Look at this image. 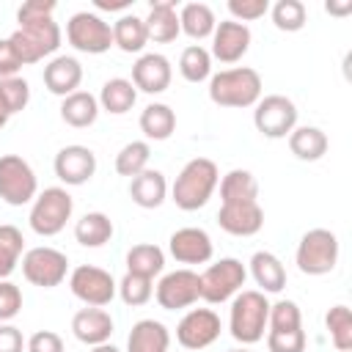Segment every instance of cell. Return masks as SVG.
<instances>
[{"label": "cell", "mask_w": 352, "mask_h": 352, "mask_svg": "<svg viewBox=\"0 0 352 352\" xmlns=\"http://www.w3.org/2000/svg\"><path fill=\"white\" fill-rule=\"evenodd\" d=\"M217 182H220L217 165L206 157H195L179 170L176 182L170 187V201L184 212H195V209L206 206Z\"/></svg>", "instance_id": "obj_1"}, {"label": "cell", "mask_w": 352, "mask_h": 352, "mask_svg": "<svg viewBox=\"0 0 352 352\" xmlns=\"http://www.w3.org/2000/svg\"><path fill=\"white\" fill-rule=\"evenodd\" d=\"M209 99L220 107H253L261 99V74L250 66L223 69L209 77Z\"/></svg>", "instance_id": "obj_2"}, {"label": "cell", "mask_w": 352, "mask_h": 352, "mask_svg": "<svg viewBox=\"0 0 352 352\" xmlns=\"http://www.w3.org/2000/svg\"><path fill=\"white\" fill-rule=\"evenodd\" d=\"M267 316H270V300L267 294L248 289V292H236L231 300V316H228V330L231 336L250 346L256 341L264 338L267 330Z\"/></svg>", "instance_id": "obj_3"}, {"label": "cell", "mask_w": 352, "mask_h": 352, "mask_svg": "<svg viewBox=\"0 0 352 352\" xmlns=\"http://www.w3.org/2000/svg\"><path fill=\"white\" fill-rule=\"evenodd\" d=\"M8 41H11L16 58L22 60V66L38 63L60 47V28L52 16L38 19V22H25L8 36Z\"/></svg>", "instance_id": "obj_4"}, {"label": "cell", "mask_w": 352, "mask_h": 352, "mask_svg": "<svg viewBox=\"0 0 352 352\" xmlns=\"http://www.w3.org/2000/svg\"><path fill=\"white\" fill-rule=\"evenodd\" d=\"M297 270L302 275H327L338 264V236L327 228H311L302 234L297 253Z\"/></svg>", "instance_id": "obj_5"}, {"label": "cell", "mask_w": 352, "mask_h": 352, "mask_svg": "<svg viewBox=\"0 0 352 352\" xmlns=\"http://www.w3.org/2000/svg\"><path fill=\"white\" fill-rule=\"evenodd\" d=\"M72 209H74V201L63 187H47L44 192H38L33 198L30 217H28L30 228L38 236H55L66 228V223L72 217Z\"/></svg>", "instance_id": "obj_6"}, {"label": "cell", "mask_w": 352, "mask_h": 352, "mask_svg": "<svg viewBox=\"0 0 352 352\" xmlns=\"http://www.w3.org/2000/svg\"><path fill=\"white\" fill-rule=\"evenodd\" d=\"M198 278H201V300H206L212 305H220V302L231 300L236 292H242L248 270L239 258L228 256V258H220V261L209 264Z\"/></svg>", "instance_id": "obj_7"}, {"label": "cell", "mask_w": 352, "mask_h": 352, "mask_svg": "<svg viewBox=\"0 0 352 352\" xmlns=\"http://www.w3.org/2000/svg\"><path fill=\"white\" fill-rule=\"evenodd\" d=\"M66 41L77 52L102 55V52H107L113 47V25L104 22L99 14L77 11L66 22Z\"/></svg>", "instance_id": "obj_8"}, {"label": "cell", "mask_w": 352, "mask_h": 352, "mask_svg": "<svg viewBox=\"0 0 352 352\" xmlns=\"http://www.w3.org/2000/svg\"><path fill=\"white\" fill-rule=\"evenodd\" d=\"M38 195V182L28 160L19 154L0 157V198L8 206H25Z\"/></svg>", "instance_id": "obj_9"}, {"label": "cell", "mask_w": 352, "mask_h": 352, "mask_svg": "<svg viewBox=\"0 0 352 352\" xmlns=\"http://www.w3.org/2000/svg\"><path fill=\"white\" fill-rule=\"evenodd\" d=\"M253 124L256 129L270 138V140H278V138H289V132L297 126V107L289 96L283 94H270V96H261L256 104H253Z\"/></svg>", "instance_id": "obj_10"}, {"label": "cell", "mask_w": 352, "mask_h": 352, "mask_svg": "<svg viewBox=\"0 0 352 352\" xmlns=\"http://www.w3.org/2000/svg\"><path fill=\"white\" fill-rule=\"evenodd\" d=\"M66 270H69V258L66 253L55 250V248H30L22 256V275L28 283L41 286V289H55L66 280Z\"/></svg>", "instance_id": "obj_11"}, {"label": "cell", "mask_w": 352, "mask_h": 352, "mask_svg": "<svg viewBox=\"0 0 352 352\" xmlns=\"http://www.w3.org/2000/svg\"><path fill=\"white\" fill-rule=\"evenodd\" d=\"M69 289L77 300H82L85 305H94V308H104L113 302L116 292H118V283L113 280V275L102 267H94V264H80L72 270L69 275Z\"/></svg>", "instance_id": "obj_12"}, {"label": "cell", "mask_w": 352, "mask_h": 352, "mask_svg": "<svg viewBox=\"0 0 352 352\" xmlns=\"http://www.w3.org/2000/svg\"><path fill=\"white\" fill-rule=\"evenodd\" d=\"M154 297H157L160 308H165V311L190 308L201 300V278H198V272H192L187 267L165 272L154 289Z\"/></svg>", "instance_id": "obj_13"}, {"label": "cell", "mask_w": 352, "mask_h": 352, "mask_svg": "<svg viewBox=\"0 0 352 352\" xmlns=\"http://www.w3.org/2000/svg\"><path fill=\"white\" fill-rule=\"evenodd\" d=\"M217 336H220V316L212 308H190L176 324V341L190 352L206 349L209 344L217 341Z\"/></svg>", "instance_id": "obj_14"}, {"label": "cell", "mask_w": 352, "mask_h": 352, "mask_svg": "<svg viewBox=\"0 0 352 352\" xmlns=\"http://www.w3.org/2000/svg\"><path fill=\"white\" fill-rule=\"evenodd\" d=\"M55 176L69 184V187H80L85 184L94 173H96V154L88 148V146H80V143H72V146H63L58 154H55Z\"/></svg>", "instance_id": "obj_15"}, {"label": "cell", "mask_w": 352, "mask_h": 352, "mask_svg": "<svg viewBox=\"0 0 352 352\" xmlns=\"http://www.w3.org/2000/svg\"><path fill=\"white\" fill-rule=\"evenodd\" d=\"M250 50V28L234 19H223L214 25L212 33V58L220 63H236Z\"/></svg>", "instance_id": "obj_16"}, {"label": "cell", "mask_w": 352, "mask_h": 352, "mask_svg": "<svg viewBox=\"0 0 352 352\" xmlns=\"http://www.w3.org/2000/svg\"><path fill=\"white\" fill-rule=\"evenodd\" d=\"M217 226L231 236H253L264 226V209L258 201L245 204H220L217 209Z\"/></svg>", "instance_id": "obj_17"}, {"label": "cell", "mask_w": 352, "mask_h": 352, "mask_svg": "<svg viewBox=\"0 0 352 352\" xmlns=\"http://www.w3.org/2000/svg\"><path fill=\"white\" fill-rule=\"evenodd\" d=\"M168 250L179 264H206L214 253L212 236L204 228H195V226L173 231L170 239H168Z\"/></svg>", "instance_id": "obj_18"}, {"label": "cell", "mask_w": 352, "mask_h": 352, "mask_svg": "<svg viewBox=\"0 0 352 352\" xmlns=\"http://www.w3.org/2000/svg\"><path fill=\"white\" fill-rule=\"evenodd\" d=\"M173 69L170 60L160 52H146L132 66V85L143 94H162L170 85Z\"/></svg>", "instance_id": "obj_19"}, {"label": "cell", "mask_w": 352, "mask_h": 352, "mask_svg": "<svg viewBox=\"0 0 352 352\" xmlns=\"http://www.w3.org/2000/svg\"><path fill=\"white\" fill-rule=\"evenodd\" d=\"M113 316L104 311V308H94V305H85L74 314L72 319V333L77 341L88 344V346H96V344H107L110 336H113Z\"/></svg>", "instance_id": "obj_20"}, {"label": "cell", "mask_w": 352, "mask_h": 352, "mask_svg": "<svg viewBox=\"0 0 352 352\" xmlns=\"http://www.w3.org/2000/svg\"><path fill=\"white\" fill-rule=\"evenodd\" d=\"M44 85L50 94L55 96H69L80 88L82 82V66L77 58L72 55H55L47 66H44Z\"/></svg>", "instance_id": "obj_21"}, {"label": "cell", "mask_w": 352, "mask_h": 352, "mask_svg": "<svg viewBox=\"0 0 352 352\" xmlns=\"http://www.w3.org/2000/svg\"><path fill=\"white\" fill-rule=\"evenodd\" d=\"M143 25H146L148 41H157V44L176 41L179 33H182V28H179V14H176V3H173V0L151 3L148 16L143 19Z\"/></svg>", "instance_id": "obj_22"}, {"label": "cell", "mask_w": 352, "mask_h": 352, "mask_svg": "<svg viewBox=\"0 0 352 352\" xmlns=\"http://www.w3.org/2000/svg\"><path fill=\"white\" fill-rule=\"evenodd\" d=\"M165 195H168V182H165L162 170L146 168L143 173L129 179V198L140 209H157L165 201Z\"/></svg>", "instance_id": "obj_23"}, {"label": "cell", "mask_w": 352, "mask_h": 352, "mask_svg": "<svg viewBox=\"0 0 352 352\" xmlns=\"http://www.w3.org/2000/svg\"><path fill=\"white\" fill-rule=\"evenodd\" d=\"M170 333L157 319H140L132 324L126 338V352H168Z\"/></svg>", "instance_id": "obj_24"}, {"label": "cell", "mask_w": 352, "mask_h": 352, "mask_svg": "<svg viewBox=\"0 0 352 352\" xmlns=\"http://www.w3.org/2000/svg\"><path fill=\"white\" fill-rule=\"evenodd\" d=\"M250 275L256 286H261V294H278L286 286V270L280 258L270 250H258L250 258Z\"/></svg>", "instance_id": "obj_25"}, {"label": "cell", "mask_w": 352, "mask_h": 352, "mask_svg": "<svg viewBox=\"0 0 352 352\" xmlns=\"http://www.w3.org/2000/svg\"><path fill=\"white\" fill-rule=\"evenodd\" d=\"M96 116H99V99L88 91H74V94L63 96V102H60V118L74 129L91 126L96 121Z\"/></svg>", "instance_id": "obj_26"}, {"label": "cell", "mask_w": 352, "mask_h": 352, "mask_svg": "<svg viewBox=\"0 0 352 352\" xmlns=\"http://www.w3.org/2000/svg\"><path fill=\"white\" fill-rule=\"evenodd\" d=\"M289 148L302 162H316L327 151V135L319 126H294L289 132Z\"/></svg>", "instance_id": "obj_27"}, {"label": "cell", "mask_w": 352, "mask_h": 352, "mask_svg": "<svg viewBox=\"0 0 352 352\" xmlns=\"http://www.w3.org/2000/svg\"><path fill=\"white\" fill-rule=\"evenodd\" d=\"M220 198L223 204H245V201H258V182L250 170L234 168L228 170L220 182Z\"/></svg>", "instance_id": "obj_28"}, {"label": "cell", "mask_w": 352, "mask_h": 352, "mask_svg": "<svg viewBox=\"0 0 352 352\" xmlns=\"http://www.w3.org/2000/svg\"><path fill=\"white\" fill-rule=\"evenodd\" d=\"M113 220L104 212H88L74 223V239L82 248H102L113 239Z\"/></svg>", "instance_id": "obj_29"}, {"label": "cell", "mask_w": 352, "mask_h": 352, "mask_svg": "<svg viewBox=\"0 0 352 352\" xmlns=\"http://www.w3.org/2000/svg\"><path fill=\"white\" fill-rule=\"evenodd\" d=\"M138 99V88L132 85V80H124V77H113L102 85L99 91V107L113 113V116H124L132 110Z\"/></svg>", "instance_id": "obj_30"}, {"label": "cell", "mask_w": 352, "mask_h": 352, "mask_svg": "<svg viewBox=\"0 0 352 352\" xmlns=\"http://www.w3.org/2000/svg\"><path fill=\"white\" fill-rule=\"evenodd\" d=\"M214 25H217L214 11L206 3H187L179 11V28H182V33H187L195 41L209 38L214 33Z\"/></svg>", "instance_id": "obj_31"}, {"label": "cell", "mask_w": 352, "mask_h": 352, "mask_svg": "<svg viewBox=\"0 0 352 352\" xmlns=\"http://www.w3.org/2000/svg\"><path fill=\"white\" fill-rule=\"evenodd\" d=\"M176 129V113L162 104V102H151L143 107L140 113V132L148 140H168Z\"/></svg>", "instance_id": "obj_32"}, {"label": "cell", "mask_w": 352, "mask_h": 352, "mask_svg": "<svg viewBox=\"0 0 352 352\" xmlns=\"http://www.w3.org/2000/svg\"><path fill=\"white\" fill-rule=\"evenodd\" d=\"M113 44L121 50V52H140L146 44H148V33H146V25L140 16L135 14H124L116 19L113 25Z\"/></svg>", "instance_id": "obj_33"}, {"label": "cell", "mask_w": 352, "mask_h": 352, "mask_svg": "<svg viewBox=\"0 0 352 352\" xmlns=\"http://www.w3.org/2000/svg\"><path fill=\"white\" fill-rule=\"evenodd\" d=\"M165 270V253L162 248L151 245V242H143V245H135L126 250V272L132 275H143V278H151L160 275Z\"/></svg>", "instance_id": "obj_34"}, {"label": "cell", "mask_w": 352, "mask_h": 352, "mask_svg": "<svg viewBox=\"0 0 352 352\" xmlns=\"http://www.w3.org/2000/svg\"><path fill=\"white\" fill-rule=\"evenodd\" d=\"M25 250V236L16 226L6 223L0 226V280H8V275L16 270Z\"/></svg>", "instance_id": "obj_35"}, {"label": "cell", "mask_w": 352, "mask_h": 352, "mask_svg": "<svg viewBox=\"0 0 352 352\" xmlns=\"http://www.w3.org/2000/svg\"><path fill=\"white\" fill-rule=\"evenodd\" d=\"M148 157H151V146L146 140H132L116 154V173L135 179L148 168Z\"/></svg>", "instance_id": "obj_36"}, {"label": "cell", "mask_w": 352, "mask_h": 352, "mask_svg": "<svg viewBox=\"0 0 352 352\" xmlns=\"http://www.w3.org/2000/svg\"><path fill=\"white\" fill-rule=\"evenodd\" d=\"M179 72L187 82H204L212 74V55L201 44H190L179 58Z\"/></svg>", "instance_id": "obj_37"}, {"label": "cell", "mask_w": 352, "mask_h": 352, "mask_svg": "<svg viewBox=\"0 0 352 352\" xmlns=\"http://www.w3.org/2000/svg\"><path fill=\"white\" fill-rule=\"evenodd\" d=\"M330 341L338 352H352V311L346 305H333L324 316Z\"/></svg>", "instance_id": "obj_38"}, {"label": "cell", "mask_w": 352, "mask_h": 352, "mask_svg": "<svg viewBox=\"0 0 352 352\" xmlns=\"http://www.w3.org/2000/svg\"><path fill=\"white\" fill-rule=\"evenodd\" d=\"M270 14H272L275 28L283 30V33H297V30H302V28H305V16H308V11H305V6H302L300 0H278V3L270 8Z\"/></svg>", "instance_id": "obj_39"}, {"label": "cell", "mask_w": 352, "mask_h": 352, "mask_svg": "<svg viewBox=\"0 0 352 352\" xmlns=\"http://www.w3.org/2000/svg\"><path fill=\"white\" fill-rule=\"evenodd\" d=\"M30 102V85L28 80L22 77H8V80H0V110L11 118L14 113L25 110Z\"/></svg>", "instance_id": "obj_40"}, {"label": "cell", "mask_w": 352, "mask_h": 352, "mask_svg": "<svg viewBox=\"0 0 352 352\" xmlns=\"http://www.w3.org/2000/svg\"><path fill=\"white\" fill-rule=\"evenodd\" d=\"M118 294H121L124 305L138 308V305H146V302L151 300V294H154V283H151V278L126 272V275L118 280Z\"/></svg>", "instance_id": "obj_41"}, {"label": "cell", "mask_w": 352, "mask_h": 352, "mask_svg": "<svg viewBox=\"0 0 352 352\" xmlns=\"http://www.w3.org/2000/svg\"><path fill=\"white\" fill-rule=\"evenodd\" d=\"M267 327L270 330H294L302 327V316H300V305L294 300H278L270 305V316H267Z\"/></svg>", "instance_id": "obj_42"}, {"label": "cell", "mask_w": 352, "mask_h": 352, "mask_svg": "<svg viewBox=\"0 0 352 352\" xmlns=\"http://www.w3.org/2000/svg\"><path fill=\"white\" fill-rule=\"evenodd\" d=\"M267 349L270 352H302L305 349L302 327H294V330H267Z\"/></svg>", "instance_id": "obj_43"}, {"label": "cell", "mask_w": 352, "mask_h": 352, "mask_svg": "<svg viewBox=\"0 0 352 352\" xmlns=\"http://www.w3.org/2000/svg\"><path fill=\"white\" fill-rule=\"evenodd\" d=\"M22 311V292L11 280H0V324L11 322Z\"/></svg>", "instance_id": "obj_44"}, {"label": "cell", "mask_w": 352, "mask_h": 352, "mask_svg": "<svg viewBox=\"0 0 352 352\" xmlns=\"http://www.w3.org/2000/svg\"><path fill=\"white\" fill-rule=\"evenodd\" d=\"M228 11L234 16V22H253V19H261L267 11H270V3L267 0H228Z\"/></svg>", "instance_id": "obj_45"}, {"label": "cell", "mask_w": 352, "mask_h": 352, "mask_svg": "<svg viewBox=\"0 0 352 352\" xmlns=\"http://www.w3.org/2000/svg\"><path fill=\"white\" fill-rule=\"evenodd\" d=\"M55 11V0H28L19 6L16 11V22L25 25V22H38V19H50Z\"/></svg>", "instance_id": "obj_46"}, {"label": "cell", "mask_w": 352, "mask_h": 352, "mask_svg": "<svg viewBox=\"0 0 352 352\" xmlns=\"http://www.w3.org/2000/svg\"><path fill=\"white\" fill-rule=\"evenodd\" d=\"M28 352H66L63 349V338L55 333V330H38L28 338L25 344Z\"/></svg>", "instance_id": "obj_47"}, {"label": "cell", "mask_w": 352, "mask_h": 352, "mask_svg": "<svg viewBox=\"0 0 352 352\" xmlns=\"http://www.w3.org/2000/svg\"><path fill=\"white\" fill-rule=\"evenodd\" d=\"M19 69H22V60L16 58L11 41H8V38H0V80L16 77Z\"/></svg>", "instance_id": "obj_48"}, {"label": "cell", "mask_w": 352, "mask_h": 352, "mask_svg": "<svg viewBox=\"0 0 352 352\" xmlns=\"http://www.w3.org/2000/svg\"><path fill=\"white\" fill-rule=\"evenodd\" d=\"M25 349V338L22 330L14 324H0V352H22Z\"/></svg>", "instance_id": "obj_49"}, {"label": "cell", "mask_w": 352, "mask_h": 352, "mask_svg": "<svg viewBox=\"0 0 352 352\" xmlns=\"http://www.w3.org/2000/svg\"><path fill=\"white\" fill-rule=\"evenodd\" d=\"M126 6L129 0H96V8H104V11H121Z\"/></svg>", "instance_id": "obj_50"}, {"label": "cell", "mask_w": 352, "mask_h": 352, "mask_svg": "<svg viewBox=\"0 0 352 352\" xmlns=\"http://www.w3.org/2000/svg\"><path fill=\"white\" fill-rule=\"evenodd\" d=\"M324 8H327V14L344 16V14H349V11H352V3H349V0H346V3H324Z\"/></svg>", "instance_id": "obj_51"}, {"label": "cell", "mask_w": 352, "mask_h": 352, "mask_svg": "<svg viewBox=\"0 0 352 352\" xmlns=\"http://www.w3.org/2000/svg\"><path fill=\"white\" fill-rule=\"evenodd\" d=\"M91 352H121V349L113 346V344L107 341V344H96V346H91Z\"/></svg>", "instance_id": "obj_52"}, {"label": "cell", "mask_w": 352, "mask_h": 352, "mask_svg": "<svg viewBox=\"0 0 352 352\" xmlns=\"http://www.w3.org/2000/svg\"><path fill=\"white\" fill-rule=\"evenodd\" d=\"M6 124H8V116H6V113H3V110H0V129H3V126H6Z\"/></svg>", "instance_id": "obj_53"}, {"label": "cell", "mask_w": 352, "mask_h": 352, "mask_svg": "<svg viewBox=\"0 0 352 352\" xmlns=\"http://www.w3.org/2000/svg\"><path fill=\"white\" fill-rule=\"evenodd\" d=\"M228 352H250V349H228Z\"/></svg>", "instance_id": "obj_54"}]
</instances>
